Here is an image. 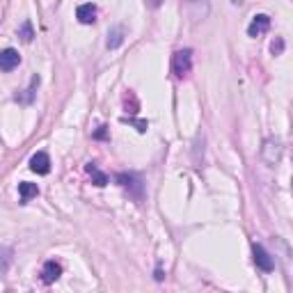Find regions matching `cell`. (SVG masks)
<instances>
[{
    "label": "cell",
    "instance_id": "obj_11",
    "mask_svg": "<svg viewBox=\"0 0 293 293\" xmlns=\"http://www.w3.org/2000/svg\"><path fill=\"white\" fill-rule=\"evenodd\" d=\"M39 195V188L37 183H30V181H21L18 183V197H21V204H28L32 197Z\"/></svg>",
    "mask_w": 293,
    "mask_h": 293
},
{
    "label": "cell",
    "instance_id": "obj_17",
    "mask_svg": "<svg viewBox=\"0 0 293 293\" xmlns=\"http://www.w3.org/2000/svg\"><path fill=\"white\" fill-rule=\"evenodd\" d=\"M163 2H165V0H145V5L149 7V9H158Z\"/></svg>",
    "mask_w": 293,
    "mask_h": 293
},
{
    "label": "cell",
    "instance_id": "obj_18",
    "mask_svg": "<svg viewBox=\"0 0 293 293\" xmlns=\"http://www.w3.org/2000/svg\"><path fill=\"white\" fill-rule=\"evenodd\" d=\"M7 266H9V250H2V273L7 271Z\"/></svg>",
    "mask_w": 293,
    "mask_h": 293
},
{
    "label": "cell",
    "instance_id": "obj_12",
    "mask_svg": "<svg viewBox=\"0 0 293 293\" xmlns=\"http://www.w3.org/2000/svg\"><path fill=\"white\" fill-rule=\"evenodd\" d=\"M85 169H87V174L92 176V183H94V186H99V188L108 186V176L103 174V172H101V169H99V167H96L94 163H90V165H87V167H85Z\"/></svg>",
    "mask_w": 293,
    "mask_h": 293
},
{
    "label": "cell",
    "instance_id": "obj_7",
    "mask_svg": "<svg viewBox=\"0 0 293 293\" xmlns=\"http://www.w3.org/2000/svg\"><path fill=\"white\" fill-rule=\"evenodd\" d=\"M18 64H21V55H18L16 48H5V51L0 53V69L5 73L14 71Z\"/></svg>",
    "mask_w": 293,
    "mask_h": 293
},
{
    "label": "cell",
    "instance_id": "obj_14",
    "mask_svg": "<svg viewBox=\"0 0 293 293\" xmlns=\"http://www.w3.org/2000/svg\"><path fill=\"white\" fill-rule=\"evenodd\" d=\"M18 37H21L25 44H30V41H32V37H34L32 23H30V21H23V23H21V28H18Z\"/></svg>",
    "mask_w": 293,
    "mask_h": 293
},
{
    "label": "cell",
    "instance_id": "obj_8",
    "mask_svg": "<svg viewBox=\"0 0 293 293\" xmlns=\"http://www.w3.org/2000/svg\"><path fill=\"white\" fill-rule=\"evenodd\" d=\"M124 39H126V28L122 25V23H117V25H113V28L108 30L106 46L110 48V51H115V48H119V46L124 44Z\"/></svg>",
    "mask_w": 293,
    "mask_h": 293
},
{
    "label": "cell",
    "instance_id": "obj_10",
    "mask_svg": "<svg viewBox=\"0 0 293 293\" xmlns=\"http://www.w3.org/2000/svg\"><path fill=\"white\" fill-rule=\"evenodd\" d=\"M76 18H78L83 25H92V23L96 21V7L92 5V2H85V5H80L78 9H76Z\"/></svg>",
    "mask_w": 293,
    "mask_h": 293
},
{
    "label": "cell",
    "instance_id": "obj_3",
    "mask_svg": "<svg viewBox=\"0 0 293 293\" xmlns=\"http://www.w3.org/2000/svg\"><path fill=\"white\" fill-rule=\"evenodd\" d=\"M115 181H117L124 190H129V195H133L136 199H142V190H145V188H142L140 176L131 174V172H119V174L115 176Z\"/></svg>",
    "mask_w": 293,
    "mask_h": 293
},
{
    "label": "cell",
    "instance_id": "obj_16",
    "mask_svg": "<svg viewBox=\"0 0 293 293\" xmlns=\"http://www.w3.org/2000/svg\"><path fill=\"white\" fill-rule=\"evenodd\" d=\"M92 138H94V140H108V126H99V129L94 131V133H92Z\"/></svg>",
    "mask_w": 293,
    "mask_h": 293
},
{
    "label": "cell",
    "instance_id": "obj_6",
    "mask_svg": "<svg viewBox=\"0 0 293 293\" xmlns=\"http://www.w3.org/2000/svg\"><path fill=\"white\" fill-rule=\"evenodd\" d=\"M30 169H32L34 174H41L46 176L48 172H51V158H48V153L46 151H37L32 158H30Z\"/></svg>",
    "mask_w": 293,
    "mask_h": 293
},
{
    "label": "cell",
    "instance_id": "obj_19",
    "mask_svg": "<svg viewBox=\"0 0 293 293\" xmlns=\"http://www.w3.org/2000/svg\"><path fill=\"white\" fill-rule=\"evenodd\" d=\"M131 122H133V124L138 126V131H140V133H145L146 126H149V122H138V119H131Z\"/></svg>",
    "mask_w": 293,
    "mask_h": 293
},
{
    "label": "cell",
    "instance_id": "obj_15",
    "mask_svg": "<svg viewBox=\"0 0 293 293\" xmlns=\"http://www.w3.org/2000/svg\"><path fill=\"white\" fill-rule=\"evenodd\" d=\"M271 53H273V55H282V53H284V39H282V37H277V39L271 44Z\"/></svg>",
    "mask_w": 293,
    "mask_h": 293
},
{
    "label": "cell",
    "instance_id": "obj_9",
    "mask_svg": "<svg viewBox=\"0 0 293 293\" xmlns=\"http://www.w3.org/2000/svg\"><path fill=\"white\" fill-rule=\"evenodd\" d=\"M60 275H62V264H57L55 259L46 261L44 268H41V280H44L46 284H53L60 280Z\"/></svg>",
    "mask_w": 293,
    "mask_h": 293
},
{
    "label": "cell",
    "instance_id": "obj_13",
    "mask_svg": "<svg viewBox=\"0 0 293 293\" xmlns=\"http://www.w3.org/2000/svg\"><path fill=\"white\" fill-rule=\"evenodd\" d=\"M39 83H41L39 76H32V80H30V87L25 90V96H18V101H23V103H32V99H34V90L39 87Z\"/></svg>",
    "mask_w": 293,
    "mask_h": 293
},
{
    "label": "cell",
    "instance_id": "obj_5",
    "mask_svg": "<svg viewBox=\"0 0 293 293\" xmlns=\"http://www.w3.org/2000/svg\"><path fill=\"white\" fill-rule=\"evenodd\" d=\"M271 30V16H266V14H257V16L252 18V23L248 25V37H261V34H266Z\"/></svg>",
    "mask_w": 293,
    "mask_h": 293
},
{
    "label": "cell",
    "instance_id": "obj_2",
    "mask_svg": "<svg viewBox=\"0 0 293 293\" xmlns=\"http://www.w3.org/2000/svg\"><path fill=\"white\" fill-rule=\"evenodd\" d=\"M192 71V51L190 48H183V51H176L172 57V73L176 78H188Z\"/></svg>",
    "mask_w": 293,
    "mask_h": 293
},
{
    "label": "cell",
    "instance_id": "obj_1",
    "mask_svg": "<svg viewBox=\"0 0 293 293\" xmlns=\"http://www.w3.org/2000/svg\"><path fill=\"white\" fill-rule=\"evenodd\" d=\"M282 151H284V146L277 138H266L264 145H261V160H264L268 167H275V165H280V160H282Z\"/></svg>",
    "mask_w": 293,
    "mask_h": 293
},
{
    "label": "cell",
    "instance_id": "obj_4",
    "mask_svg": "<svg viewBox=\"0 0 293 293\" xmlns=\"http://www.w3.org/2000/svg\"><path fill=\"white\" fill-rule=\"evenodd\" d=\"M252 257H254V264H257V268H259V271L271 273L273 268H275L273 257L268 254V250H266L264 245H259V243H254V245H252Z\"/></svg>",
    "mask_w": 293,
    "mask_h": 293
}]
</instances>
